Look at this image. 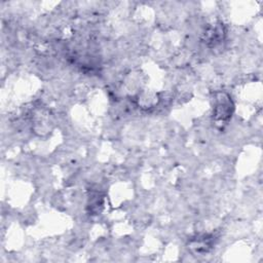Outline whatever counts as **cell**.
Here are the masks:
<instances>
[{
    "label": "cell",
    "instance_id": "1",
    "mask_svg": "<svg viewBox=\"0 0 263 263\" xmlns=\"http://www.w3.org/2000/svg\"><path fill=\"white\" fill-rule=\"evenodd\" d=\"M216 107H215V115L218 119L224 120L229 118L231 116V100L230 98L225 93H220L219 97L216 99Z\"/></svg>",
    "mask_w": 263,
    "mask_h": 263
}]
</instances>
